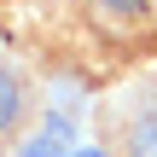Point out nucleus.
<instances>
[{"label":"nucleus","mask_w":157,"mask_h":157,"mask_svg":"<svg viewBox=\"0 0 157 157\" xmlns=\"http://www.w3.org/2000/svg\"><path fill=\"white\" fill-rule=\"evenodd\" d=\"M23 122H29V82L0 58V146H6V140H17V134H23Z\"/></svg>","instance_id":"nucleus-1"},{"label":"nucleus","mask_w":157,"mask_h":157,"mask_svg":"<svg viewBox=\"0 0 157 157\" xmlns=\"http://www.w3.org/2000/svg\"><path fill=\"white\" fill-rule=\"evenodd\" d=\"M128 157H157V105H146L128 122Z\"/></svg>","instance_id":"nucleus-2"},{"label":"nucleus","mask_w":157,"mask_h":157,"mask_svg":"<svg viewBox=\"0 0 157 157\" xmlns=\"http://www.w3.org/2000/svg\"><path fill=\"white\" fill-rule=\"evenodd\" d=\"M93 6H105V12H117V17H140V12H146V0H93Z\"/></svg>","instance_id":"nucleus-3"},{"label":"nucleus","mask_w":157,"mask_h":157,"mask_svg":"<svg viewBox=\"0 0 157 157\" xmlns=\"http://www.w3.org/2000/svg\"><path fill=\"white\" fill-rule=\"evenodd\" d=\"M64 157H105V151H64Z\"/></svg>","instance_id":"nucleus-4"}]
</instances>
